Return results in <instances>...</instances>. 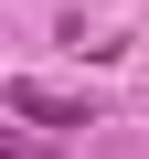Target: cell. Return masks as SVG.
Returning <instances> with one entry per match:
<instances>
[{"label": "cell", "instance_id": "cell-1", "mask_svg": "<svg viewBox=\"0 0 149 159\" xmlns=\"http://www.w3.org/2000/svg\"><path fill=\"white\" fill-rule=\"evenodd\" d=\"M0 106H11V117H43V127H85V106H64L53 85H32V74H11V85H0Z\"/></svg>", "mask_w": 149, "mask_h": 159}]
</instances>
